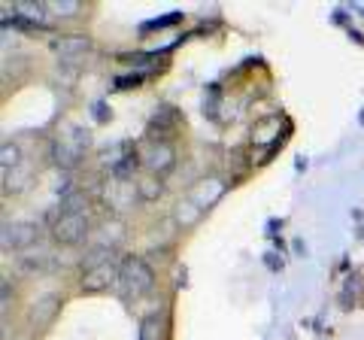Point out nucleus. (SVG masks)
I'll use <instances>...</instances> for the list:
<instances>
[{
  "label": "nucleus",
  "mask_w": 364,
  "mask_h": 340,
  "mask_svg": "<svg viewBox=\"0 0 364 340\" xmlns=\"http://www.w3.org/2000/svg\"><path fill=\"white\" fill-rule=\"evenodd\" d=\"M0 161H4V174H9L13 167H18V164H21L18 146H16V143H6V146H4V155H0Z\"/></svg>",
  "instance_id": "17"
},
{
  "label": "nucleus",
  "mask_w": 364,
  "mask_h": 340,
  "mask_svg": "<svg viewBox=\"0 0 364 340\" xmlns=\"http://www.w3.org/2000/svg\"><path fill=\"white\" fill-rule=\"evenodd\" d=\"M179 124V112L170 107V104H164V107H158V112L152 116V122H149V134H158V140L164 137V134H170Z\"/></svg>",
  "instance_id": "9"
},
{
  "label": "nucleus",
  "mask_w": 364,
  "mask_h": 340,
  "mask_svg": "<svg viewBox=\"0 0 364 340\" xmlns=\"http://www.w3.org/2000/svg\"><path fill=\"white\" fill-rule=\"evenodd\" d=\"M46 6H49V16H58V18H73L82 9L76 0H55V4H46Z\"/></svg>",
  "instance_id": "16"
},
{
  "label": "nucleus",
  "mask_w": 364,
  "mask_h": 340,
  "mask_svg": "<svg viewBox=\"0 0 364 340\" xmlns=\"http://www.w3.org/2000/svg\"><path fill=\"white\" fill-rule=\"evenodd\" d=\"M82 292H107L109 286H119V265H100V267H91L82 274Z\"/></svg>",
  "instance_id": "6"
},
{
  "label": "nucleus",
  "mask_w": 364,
  "mask_h": 340,
  "mask_svg": "<svg viewBox=\"0 0 364 340\" xmlns=\"http://www.w3.org/2000/svg\"><path fill=\"white\" fill-rule=\"evenodd\" d=\"M40 240V228L28 219H16V222H6L4 225V249H21L28 253Z\"/></svg>",
  "instance_id": "4"
},
{
  "label": "nucleus",
  "mask_w": 364,
  "mask_h": 340,
  "mask_svg": "<svg viewBox=\"0 0 364 340\" xmlns=\"http://www.w3.org/2000/svg\"><path fill=\"white\" fill-rule=\"evenodd\" d=\"M28 183H31V174H28V164H18V167H13L9 174H4V188L9 191H21V188H28Z\"/></svg>",
  "instance_id": "14"
},
{
  "label": "nucleus",
  "mask_w": 364,
  "mask_h": 340,
  "mask_svg": "<svg viewBox=\"0 0 364 340\" xmlns=\"http://www.w3.org/2000/svg\"><path fill=\"white\" fill-rule=\"evenodd\" d=\"M158 195H161V183H158V176L146 174V176L136 179V198H143V201H155Z\"/></svg>",
  "instance_id": "15"
},
{
  "label": "nucleus",
  "mask_w": 364,
  "mask_h": 340,
  "mask_svg": "<svg viewBox=\"0 0 364 340\" xmlns=\"http://www.w3.org/2000/svg\"><path fill=\"white\" fill-rule=\"evenodd\" d=\"M155 286V270L140 255H124L119 262V289L128 298H143Z\"/></svg>",
  "instance_id": "1"
},
{
  "label": "nucleus",
  "mask_w": 364,
  "mask_h": 340,
  "mask_svg": "<svg viewBox=\"0 0 364 340\" xmlns=\"http://www.w3.org/2000/svg\"><path fill=\"white\" fill-rule=\"evenodd\" d=\"M200 216H203V210H200L191 198H182V201L176 203V210H173V222H176V225H186V228H191V225H195Z\"/></svg>",
  "instance_id": "12"
},
{
  "label": "nucleus",
  "mask_w": 364,
  "mask_h": 340,
  "mask_svg": "<svg viewBox=\"0 0 364 340\" xmlns=\"http://www.w3.org/2000/svg\"><path fill=\"white\" fill-rule=\"evenodd\" d=\"M58 307H61V294L58 292H43L40 298L31 304V313H28L31 325H37V328L49 325L55 319V313H58Z\"/></svg>",
  "instance_id": "8"
},
{
  "label": "nucleus",
  "mask_w": 364,
  "mask_h": 340,
  "mask_svg": "<svg viewBox=\"0 0 364 340\" xmlns=\"http://www.w3.org/2000/svg\"><path fill=\"white\" fill-rule=\"evenodd\" d=\"M140 161H143V167L149 170L152 176H164V174H170V170H173L176 152H173V146H170L167 140H152V143L143 149Z\"/></svg>",
  "instance_id": "3"
},
{
  "label": "nucleus",
  "mask_w": 364,
  "mask_h": 340,
  "mask_svg": "<svg viewBox=\"0 0 364 340\" xmlns=\"http://www.w3.org/2000/svg\"><path fill=\"white\" fill-rule=\"evenodd\" d=\"M225 179H219V176H203V179H198L195 183V188L188 191V198L198 203L200 210H210L215 201H219L222 195H225Z\"/></svg>",
  "instance_id": "7"
},
{
  "label": "nucleus",
  "mask_w": 364,
  "mask_h": 340,
  "mask_svg": "<svg viewBox=\"0 0 364 340\" xmlns=\"http://www.w3.org/2000/svg\"><path fill=\"white\" fill-rule=\"evenodd\" d=\"M164 328H167V319L161 313H149L140 325V340H164Z\"/></svg>",
  "instance_id": "13"
},
{
  "label": "nucleus",
  "mask_w": 364,
  "mask_h": 340,
  "mask_svg": "<svg viewBox=\"0 0 364 340\" xmlns=\"http://www.w3.org/2000/svg\"><path fill=\"white\" fill-rule=\"evenodd\" d=\"M176 21H179V16H176V13H170V16L158 18V21H146L143 31H155V28H161V25H176Z\"/></svg>",
  "instance_id": "18"
},
{
  "label": "nucleus",
  "mask_w": 364,
  "mask_h": 340,
  "mask_svg": "<svg viewBox=\"0 0 364 340\" xmlns=\"http://www.w3.org/2000/svg\"><path fill=\"white\" fill-rule=\"evenodd\" d=\"M49 265H52V258H49V253H46V249H40V246L28 249V253L18 258V267L25 270V274H43V270L49 267Z\"/></svg>",
  "instance_id": "11"
},
{
  "label": "nucleus",
  "mask_w": 364,
  "mask_h": 340,
  "mask_svg": "<svg viewBox=\"0 0 364 340\" xmlns=\"http://www.w3.org/2000/svg\"><path fill=\"white\" fill-rule=\"evenodd\" d=\"M52 49L64 64H79L88 55L91 40L85 37V33H61V37L52 40Z\"/></svg>",
  "instance_id": "5"
},
{
  "label": "nucleus",
  "mask_w": 364,
  "mask_h": 340,
  "mask_svg": "<svg viewBox=\"0 0 364 340\" xmlns=\"http://www.w3.org/2000/svg\"><path fill=\"white\" fill-rule=\"evenodd\" d=\"M88 237V210H58L52 219V240L58 246H79Z\"/></svg>",
  "instance_id": "2"
},
{
  "label": "nucleus",
  "mask_w": 364,
  "mask_h": 340,
  "mask_svg": "<svg viewBox=\"0 0 364 340\" xmlns=\"http://www.w3.org/2000/svg\"><path fill=\"white\" fill-rule=\"evenodd\" d=\"M13 16L18 18V21H25V25H43L46 18H49V6L46 4H28V0H21V4H16L13 6Z\"/></svg>",
  "instance_id": "10"
}]
</instances>
